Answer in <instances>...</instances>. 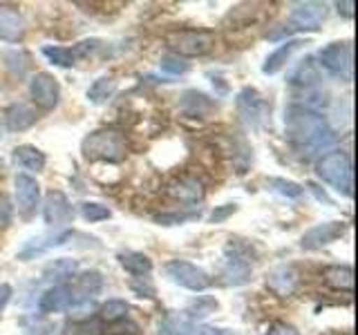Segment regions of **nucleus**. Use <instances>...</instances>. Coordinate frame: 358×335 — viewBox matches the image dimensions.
Masks as SVG:
<instances>
[{
    "instance_id": "32",
    "label": "nucleus",
    "mask_w": 358,
    "mask_h": 335,
    "mask_svg": "<svg viewBox=\"0 0 358 335\" xmlns=\"http://www.w3.org/2000/svg\"><path fill=\"white\" fill-rule=\"evenodd\" d=\"M63 335H103V329H101L99 320L81 318V320H74L67 324Z\"/></svg>"
},
{
    "instance_id": "22",
    "label": "nucleus",
    "mask_w": 358,
    "mask_h": 335,
    "mask_svg": "<svg viewBox=\"0 0 358 335\" xmlns=\"http://www.w3.org/2000/svg\"><path fill=\"white\" fill-rule=\"evenodd\" d=\"M119 266L126 273L134 275V277H148L152 273V260L148 255L137 253V251H123L117 255Z\"/></svg>"
},
{
    "instance_id": "41",
    "label": "nucleus",
    "mask_w": 358,
    "mask_h": 335,
    "mask_svg": "<svg viewBox=\"0 0 358 335\" xmlns=\"http://www.w3.org/2000/svg\"><path fill=\"white\" fill-rule=\"evenodd\" d=\"M195 335H240V333L227 331V329H213V327H197Z\"/></svg>"
},
{
    "instance_id": "4",
    "label": "nucleus",
    "mask_w": 358,
    "mask_h": 335,
    "mask_svg": "<svg viewBox=\"0 0 358 335\" xmlns=\"http://www.w3.org/2000/svg\"><path fill=\"white\" fill-rule=\"evenodd\" d=\"M217 36L210 29H179L166 36V45L179 59H195V56H206L215 47Z\"/></svg>"
},
{
    "instance_id": "40",
    "label": "nucleus",
    "mask_w": 358,
    "mask_h": 335,
    "mask_svg": "<svg viewBox=\"0 0 358 335\" xmlns=\"http://www.w3.org/2000/svg\"><path fill=\"white\" fill-rule=\"evenodd\" d=\"M235 210H238V206H235V204H224V206H217L215 210L210 212L208 221H210V223H222L224 219H229Z\"/></svg>"
},
{
    "instance_id": "23",
    "label": "nucleus",
    "mask_w": 358,
    "mask_h": 335,
    "mask_svg": "<svg viewBox=\"0 0 358 335\" xmlns=\"http://www.w3.org/2000/svg\"><path fill=\"white\" fill-rule=\"evenodd\" d=\"M67 306H70V293H67V286L65 284L50 286L41 295V299H38L41 313H61Z\"/></svg>"
},
{
    "instance_id": "31",
    "label": "nucleus",
    "mask_w": 358,
    "mask_h": 335,
    "mask_svg": "<svg viewBox=\"0 0 358 335\" xmlns=\"http://www.w3.org/2000/svg\"><path fill=\"white\" fill-rule=\"evenodd\" d=\"M128 311H130V306H128V302L126 299H108L103 306H101V320L103 322H108V324H117V322H121V320H126L128 318Z\"/></svg>"
},
{
    "instance_id": "3",
    "label": "nucleus",
    "mask_w": 358,
    "mask_h": 335,
    "mask_svg": "<svg viewBox=\"0 0 358 335\" xmlns=\"http://www.w3.org/2000/svg\"><path fill=\"white\" fill-rule=\"evenodd\" d=\"M316 172L324 184H329L341 195L352 197L354 195V172H352V159L343 150H331L318 159Z\"/></svg>"
},
{
    "instance_id": "36",
    "label": "nucleus",
    "mask_w": 358,
    "mask_h": 335,
    "mask_svg": "<svg viewBox=\"0 0 358 335\" xmlns=\"http://www.w3.org/2000/svg\"><path fill=\"white\" fill-rule=\"evenodd\" d=\"M159 67H162V72L171 74V76H179V74L188 72V63L184 59H179V56H175V54L164 56V59L159 61Z\"/></svg>"
},
{
    "instance_id": "24",
    "label": "nucleus",
    "mask_w": 358,
    "mask_h": 335,
    "mask_svg": "<svg viewBox=\"0 0 358 335\" xmlns=\"http://www.w3.org/2000/svg\"><path fill=\"white\" fill-rule=\"evenodd\" d=\"M195 322L188 320L184 313H168L159 322L157 335H195Z\"/></svg>"
},
{
    "instance_id": "39",
    "label": "nucleus",
    "mask_w": 358,
    "mask_h": 335,
    "mask_svg": "<svg viewBox=\"0 0 358 335\" xmlns=\"http://www.w3.org/2000/svg\"><path fill=\"white\" fill-rule=\"evenodd\" d=\"M264 335H302L296 327H291L287 322H271L266 327V333Z\"/></svg>"
},
{
    "instance_id": "14",
    "label": "nucleus",
    "mask_w": 358,
    "mask_h": 335,
    "mask_svg": "<svg viewBox=\"0 0 358 335\" xmlns=\"http://www.w3.org/2000/svg\"><path fill=\"white\" fill-rule=\"evenodd\" d=\"M67 239H72V232L70 230L38 234V237H31L29 241H25V246H22V248L16 253V257H18L20 262H29V260H34V257L48 253L52 248H59V246H63Z\"/></svg>"
},
{
    "instance_id": "12",
    "label": "nucleus",
    "mask_w": 358,
    "mask_h": 335,
    "mask_svg": "<svg viewBox=\"0 0 358 335\" xmlns=\"http://www.w3.org/2000/svg\"><path fill=\"white\" fill-rule=\"evenodd\" d=\"M347 230L345 221H324L318 223V226L309 228L305 234H302L300 246L305 251H320L322 246H329L334 241H338Z\"/></svg>"
},
{
    "instance_id": "19",
    "label": "nucleus",
    "mask_w": 358,
    "mask_h": 335,
    "mask_svg": "<svg viewBox=\"0 0 358 335\" xmlns=\"http://www.w3.org/2000/svg\"><path fill=\"white\" fill-rule=\"evenodd\" d=\"M5 128L11 132H22V130H29L34 123H36V112H34L27 103H14L9 105L5 112Z\"/></svg>"
},
{
    "instance_id": "42",
    "label": "nucleus",
    "mask_w": 358,
    "mask_h": 335,
    "mask_svg": "<svg viewBox=\"0 0 358 335\" xmlns=\"http://www.w3.org/2000/svg\"><path fill=\"white\" fill-rule=\"evenodd\" d=\"M130 286H132V290L139 297H155V288L150 284H137V282H132Z\"/></svg>"
},
{
    "instance_id": "38",
    "label": "nucleus",
    "mask_w": 358,
    "mask_h": 335,
    "mask_svg": "<svg viewBox=\"0 0 358 335\" xmlns=\"http://www.w3.org/2000/svg\"><path fill=\"white\" fill-rule=\"evenodd\" d=\"M11 217H14V208H11L7 195L0 193V230H5L9 226Z\"/></svg>"
},
{
    "instance_id": "27",
    "label": "nucleus",
    "mask_w": 358,
    "mask_h": 335,
    "mask_svg": "<svg viewBox=\"0 0 358 335\" xmlns=\"http://www.w3.org/2000/svg\"><path fill=\"white\" fill-rule=\"evenodd\" d=\"M318 81H320V74H318V65L313 63V59L300 61L296 70L289 74V83L296 87H311Z\"/></svg>"
},
{
    "instance_id": "28",
    "label": "nucleus",
    "mask_w": 358,
    "mask_h": 335,
    "mask_svg": "<svg viewBox=\"0 0 358 335\" xmlns=\"http://www.w3.org/2000/svg\"><path fill=\"white\" fill-rule=\"evenodd\" d=\"M117 92V81L115 78H96V81L90 85L87 89V98H90V103H94V105H103L106 100L112 98V94Z\"/></svg>"
},
{
    "instance_id": "44",
    "label": "nucleus",
    "mask_w": 358,
    "mask_h": 335,
    "mask_svg": "<svg viewBox=\"0 0 358 335\" xmlns=\"http://www.w3.org/2000/svg\"><path fill=\"white\" fill-rule=\"evenodd\" d=\"M338 7V14H343L345 18H352L354 16V3L352 0H343V3H336Z\"/></svg>"
},
{
    "instance_id": "11",
    "label": "nucleus",
    "mask_w": 358,
    "mask_h": 335,
    "mask_svg": "<svg viewBox=\"0 0 358 335\" xmlns=\"http://www.w3.org/2000/svg\"><path fill=\"white\" fill-rule=\"evenodd\" d=\"M29 96L41 110H54L61 98V85L52 74L38 72L29 81Z\"/></svg>"
},
{
    "instance_id": "13",
    "label": "nucleus",
    "mask_w": 358,
    "mask_h": 335,
    "mask_svg": "<svg viewBox=\"0 0 358 335\" xmlns=\"http://www.w3.org/2000/svg\"><path fill=\"white\" fill-rule=\"evenodd\" d=\"M43 217H45V223L52 228H61L65 223H70L72 221L70 199H67L61 190H52V193H48V197H45Z\"/></svg>"
},
{
    "instance_id": "1",
    "label": "nucleus",
    "mask_w": 358,
    "mask_h": 335,
    "mask_svg": "<svg viewBox=\"0 0 358 335\" xmlns=\"http://www.w3.org/2000/svg\"><path fill=\"white\" fill-rule=\"evenodd\" d=\"M285 134L296 150L307 156L334 143V132L320 112L305 105H289L285 110Z\"/></svg>"
},
{
    "instance_id": "9",
    "label": "nucleus",
    "mask_w": 358,
    "mask_h": 335,
    "mask_svg": "<svg viewBox=\"0 0 358 335\" xmlns=\"http://www.w3.org/2000/svg\"><path fill=\"white\" fill-rule=\"evenodd\" d=\"M67 286V293H70V304L72 306H81L90 304V299L101 293L103 288V275L99 271H83L70 279Z\"/></svg>"
},
{
    "instance_id": "37",
    "label": "nucleus",
    "mask_w": 358,
    "mask_h": 335,
    "mask_svg": "<svg viewBox=\"0 0 358 335\" xmlns=\"http://www.w3.org/2000/svg\"><path fill=\"white\" fill-rule=\"evenodd\" d=\"M193 217H195L193 212H166V215H157L155 221L164 223V226H177V223H184Z\"/></svg>"
},
{
    "instance_id": "46",
    "label": "nucleus",
    "mask_w": 358,
    "mask_h": 335,
    "mask_svg": "<svg viewBox=\"0 0 358 335\" xmlns=\"http://www.w3.org/2000/svg\"><path fill=\"white\" fill-rule=\"evenodd\" d=\"M5 114H3V112H0V137H3V134H5Z\"/></svg>"
},
{
    "instance_id": "8",
    "label": "nucleus",
    "mask_w": 358,
    "mask_h": 335,
    "mask_svg": "<svg viewBox=\"0 0 358 335\" xmlns=\"http://www.w3.org/2000/svg\"><path fill=\"white\" fill-rule=\"evenodd\" d=\"M327 14L329 11L324 3H300L289 14L287 34L289 31H318L324 18H327Z\"/></svg>"
},
{
    "instance_id": "15",
    "label": "nucleus",
    "mask_w": 358,
    "mask_h": 335,
    "mask_svg": "<svg viewBox=\"0 0 358 335\" xmlns=\"http://www.w3.org/2000/svg\"><path fill=\"white\" fill-rule=\"evenodd\" d=\"M14 186H16V204H18L20 215H25V217L31 215L41 201L38 181L27 172H18L14 179Z\"/></svg>"
},
{
    "instance_id": "7",
    "label": "nucleus",
    "mask_w": 358,
    "mask_h": 335,
    "mask_svg": "<svg viewBox=\"0 0 358 335\" xmlns=\"http://www.w3.org/2000/svg\"><path fill=\"white\" fill-rule=\"evenodd\" d=\"M166 275L171 277V282L177 286L193 290V293H201L210 286V277L204 268L190 264L186 260H171L166 264Z\"/></svg>"
},
{
    "instance_id": "5",
    "label": "nucleus",
    "mask_w": 358,
    "mask_h": 335,
    "mask_svg": "<svg viewBox=\"0 0 358 335\" xmlns=\"http://www.w3.org/2000/svg\"><path fill=\"white\" fill-rule=\"evenodd\" d=\"M318 61L322 70L331 76L341 78L345 83H352L354 65H352V45L350 43H329L327 47L318 52Z\"/></svg>"
},
{
    "instance_id": "35",
    "label": "nucleus",
    "mask_w": 358,
    "mask_h": 335,
    "mask_svg": "<svg viewBox=\"0 0 358 335\" xmlns=\"http://www.w3.org/2000/svg\"><path fill=\"white\" fill-rule=\"evenodd\" d=\"M271 186L278 195H282L287 199H298V197H302V193H305V188H302L300 184L289 181V179H282V177L271 179Z\"/></svg>"
},
{
    "instance_id": "29",
    "label": "nucleus",
    "mask_w": 358,
    "mask_h": 335,
    "mask_svg": "<svg viewBox=\"0 0 358 335\" xmlns=\"http://www.w3.org/2000/svg\"><path fill=\"white\" fill-rule=\"evenodd\" d=\"M78 271V264L74 260H67V257H61V260H54L52 264L45 266V277L48 279H72Z\"/></svg>"
},
{
    "instance_id": "34",
    "label": "nucleus",
    "mask_w": 358,
    "mask_h": 335,
    "mask_svg": "<svg viewBox=\"0 0 358 335\" xmlns=\"http://www.w3.org/2000/svg\"><path fill=\"white\" fill-rule=\"evenodd\" d=\"M81 215L85 221L90 223H96V221H103V219H110V208L99 204V201H85V204H81Z\"/></svg>"
},
{
    "instance_id": "33",
    "label": "nucleus",
    "mask_w": 358,
    "mask_h": 335,
    "mask_svg": "<svg viewBox=\"0 0 358 335\" xmlns=\"http://www.w3.org/2000/svg\"><path fill=\"white\" fill-rule=\"evenodd\" d=\"M43 56L48 59L50 63L59 65V67H72L74 65V54L72 50L67 47H56V45H45L43 47Z\"/></svg>"
},
{
    "instance_id": "21",
    "label": "nucleus",
    "mask_w": 358,
    "mask_h": 335,
    "mask_svg": "<svg viewBox=\"0 0 358 335\" xmlns=\"http://www.w3.org/2000/svg\"><path fill=\"white\" fill-rule=\"evenodd\" d=\"M251 279V264L242 260H231L224 257L222 264V282L227 286H244Z\"/></svg>"
},
{
    "instance_id": "20",
    "label": "nucleus",
    "mask_w": 358,
    "mask_h": 335,
    "mask_svg": "<svg viewBox=\"0 0 358 335\" xmlns=\"http://www.w3.org/2000/svg\"><path fill=\"white\" fill-rule=\"evenodd\" d=\"M324 284L334 290H343V293H354V271L352 266H343V264H334L327 266L322 273Z\"/></svg>"
},
{
    "instance_id": "2",
    "label": "nucleus",
    "mask_w": 358,
    "mask_h": 335,
    "mask_svg": "<svg viewBox=\"0 0 358 335\" xmlns=\"http://www.w3.org/2000/svg\"><path fill=\"white\" fill-rule=\"evenodd\" d=\"M81 152L87 161L121 163L128 154V141L119 130H96L83 139Z\"/></svg>"
},
{
    "instance_id": "43",
    "label": "nucleus",
    "mask_w": 358,
    "mask_h": 335,
    "mask_svg": "<svg viewBox=\"0 0 358 335\" xmlns=\"http://www.w3.org/2000/svg\"><path fill=\"white\" fill-rule=\"evenodd\" d=\"M11 286L9 284H0V315H3V311H5V306H7V302L11 299Z\"/></svg>"
},
{
    "instance_id": "16",
    "label": "nucleus",
    "mask_w": 358,
    "mask_h": 335,
    "mask_svg": "<svg viewBox=\"0 0 358 335\" xmlns=\"http://www.w3.org/2000/svg\"><path fill=\"white\" fill-rule=\"evenodd\" d=\"M300 284V273L294 266H275L266 273V288L278 297H289L296 293Z\"/></svg>"
},
{
    "instance_id": "45",
    "label": "nucleus",
    "mask_w": 358,
    "mask_h": 335,
    "mask_svg": "<svg viewBox=\"0 0 358 335\" xmlns=\"http://www.w3.org/2000/svg\"><path fill=\"white\" fill-rule=\"evenodd\" d=\"M307 188L311 190L313 195H316V199H318V201H324V204H327V206H331V199L327 197V193H324V190H320L316 184H307Z\"/></svg>"
},
{
    "instance_id": "6",
    "label": "nucleus",
    "mask_w": 358,
    "mask_h": 335,
    "mask_svg": "<svg viewBox=\"0 0 358 335\" xmlns=\"http://www.w3.org/2000/svg\"><path fill=\"white\" fill-rule=\"evenodd\" d=\"M235 110H238L240 123L246 130H251V132L260 130L264 121L266 103H264V96L257 92L255 87L240 89V94L235 96Z\"/></svg>"
},
{
    "instance_id": "18",
    "label": "nucleus",
    "mask_w": 358,
    "mask_h": 335,
    "mask_svg": "<svg viewBox=\"0 0 358 335\" xmlns=\"http://www.w3.org/2000/svg\"><path fill=\"white\" fill-rule=\"evenodd\" d=\"M213 107H215L213 98H208L204 92H197V89H188V92L182 94V100H179V110H182L186 117H195V119L208 117Z\"/></svg>"
},
{
    "instance_id": "26",
    "label": "nucleus",
    "mask_w": 358,
    "mask_h": 335,
    "mask_svg": "<svg viewBox=\"0 0 358 335\" xmlns=\"http://www.w3.org/2000/svg\"><path fill=\"white\" fill-rule=\"evenodd\" d=\"M300 45H302L300 40H287V43H282L275 52H271V54L266 56V61L262 65V72L264 74H278L287 65V61L291 59V54H294L296 50H300Z\"/></svg>"
},
{
    "instance_id": "30",
    "label": "nucleus",
    "mask_w": 358,
    "mask_h": 335,
    "mask_svg": "<svg viewBox=\"0 0 358 335\" xmlns=\"http://www.w3.org/2000/svg\"><path fill=\"white\" fill-rule=\"evenodd\" d=\"M217 311V302L213 299V297H208V295H199V297H195L193 302L188 304V308H186V313L184 315L188 318V320H204V318H208L210 313H215Z\"/></svg>"
},
{
    "instance_id": "17",
    "label": "nucleus",
    "mask_w": 358,
    "mask_h": 335,
    "mask_svg": "<svg viewBox=\"0 0 358 335\" xmlns=\"http://www.w3.org/2000/svg\"><path fill=\"white\" fill-rule=\"evenodd\" d=\"M25 18L14 7H0V40L18 43L25 36Z\"/></svg>"
},
{
    "instance_id": "10",
    "label": "nucleus",
    "mask_w": 358,
    "mask_h": 335,
    "mask_svg": "<svg viewBox=\"0 0 358 335\" xmlns=\"http://www.w3.org/2000/svg\"><path fill=\"white\" fill-rule=\"evenodd\" d=\"M166 195L177 201V204L195 206L204 199L206 188L201 184V179H197L195 174H179L166 186Z\"/></svg>"
},
{
    "instance_id": "25",
    "label": "nucleus",
    "mask_w": 358,
    "mask_h": 335,
    "mask_svg": "<svg viewBox=\"0 0 358 335\" xmlns=\"http://www.w3.org/2000/svg\"><path fill=\"white\" fill-rule=\"evenodd\" d=\"M14 161L22 168V170H31V172H41L48 159L45 154L36 148V145H18L14 150Z\"/></svg>"
}]
</instances>
